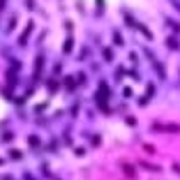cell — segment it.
Instances as JSON below:
<instances>
[{
	"label": "cell",
	"mask_w": 180,
	"mask_h": 180,
	"mask_svg": "<svg viewBox=\"0 0 180 180\" xmlns=\"http://www.w3.org/2000/svg\"><path fill=\"white\" fill-rule=\"evenodd\" d=\"M153 129H162V132H180V125H153Z\"/></svg>",
	"instance_id": "cell-1"
}]
</instances>
